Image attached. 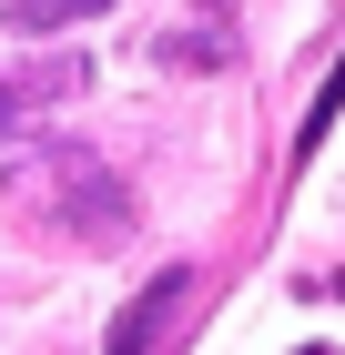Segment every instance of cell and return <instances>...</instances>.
I'll return each mask as SVG.
<instances>
[{
  "label": "cell",
  "instance_id": "obj_6",
  "mask_svg": "<svg viewBox=\"0 0 345 355\" xmlns=\"http://www.w3.org/2000/svg\"><path fill=\"white\" fill-rule=\"evenodd\" d=\"M305 355H335V345H305Z\"/></svg>",
  "mask_w": 345,
  "mask_h": 355
},
{
  "label": "cell",
  "instance_id": "obj_4",
  "mask_svg": "<svg viewBox=\"0 0 345 355\" xmlns=\"http://www.w3.org/2000/svg\"><path fill=\"white\" fill-rule=\"evenodd\" d=\"M112 0H10V31H31V41H51V31H71V21H102Z\"/></svg>",
  "mask_w": 345,
  "mask_h": 355
},
{
  "label": "cell",
  "instance_id": "obj_2",
  "mask_svg": "<svg viewBox=\"0 0 345 355\" xmlns=\"http://www.w3.org/2000/svg\"><path fill=\"white\" fill-rule=\"evenodd\" d=\"M183 295H193V274H183V264H173V274H153V284H142V295L122 304V315H112L102 355H153V335L173 325V315H183Z\"/></svg>",
  "mask_w": 345,
  "mask_h": 355
},
{
  "label": "cell",
  "instance_id": "obj_3",
  "mask_svg": "<svg viewBox=\"0 0 345 355\" xmlns=\"http://www.w3.org/2000/svg\"><path fill=\"white\" fill-rule=\"evenodd\" d=\"M81 92V61H31V71H0V142L21 132L41 102H71Z\"/></svg>",
  "mask_w": 345,
  "mask_h": 355
},
{
  "label": "cell",
  "instance_id": "obj_1",
  "mask_svg": "<svg viewBox=\"0 0 345 355\" xmlns=\"http://www.w3.org/2000/svg\"><path fill=\"white\" fill-rule=\"evenodd\" d=\"M10 193H21V214L41 223V234H71V244H112V234L133 223V193L112 183L81 142H41V153L10 173Z\"/></svg>",
  "mask_w": 345,
  "mask_h": 355
},
{
  "label": "cell",
  "instance_id": "obj_5",
  "mask_svg": "<svg viewBox=\"0 0 345 355\" xmlns=\"http://www.w3.org/2000/svg\"><path fill=\"white\" fill-rule=\"evenodd\" d=\"M335 112H345V51H335V71H325V92H315V112H305V132H294V153H315V142L335 132Z\"/></svg>",
  "mask_w": 345,
  "mask_h": 355
}]
</instances>
